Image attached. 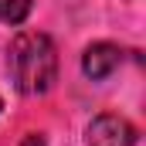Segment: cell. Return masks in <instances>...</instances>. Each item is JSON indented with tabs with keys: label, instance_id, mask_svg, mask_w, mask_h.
Instances as JSON below:
<instances>
[{
	"label": "cell",
	"instance_id": "3",
	"mask_svg": "<svg viewBox=\"0 0 146 146\" xmlns=\"http://www.w3.org/2000/svg\"><path fill=\"white\" fill-rule=\"evenodd\" d=\"M119 65H122V48L112 44V41L88 44L85 54H82V72H85V78H92V82H106Z\"/></svg>",
	"mask_w": 146,
	"mask_h": 146
},
{
	"label": "cell",
	"instance_id": "6",
	"mask_svg": "<svg viewBox=\"0 0 146 146\" xmlns=\"http://www.w3.org/2000/svg\"><path fill=\"white\" fill-rule=\"evenodd\" d=\"M0 109H3V99H0Z\"/></svg>",
	"mask_w": 146,
	"mask_h": 146
},
{
	"label": "cell",
	"instance_id": "2",
	"mask_svg": "<svg viewBox=\"0 0 146 146\" xmlns=\"http://www.w3.org/2000/svg\"><path fill=\"white\" fill-rule=\"evenodd\" d=\"M88 146H136V126L115 112H102L85 129Z\"/></svg>",
	"mask_w": 146,
	"mask_h": 146
},
{
	"label": "cell",
	"instance_id": "5",
	"mask_svg": "<svg viewBox=\"0 0 146 146\" xmlns=\"http://www.w3.org/2000/svg\"><path fill=\"white\" fill-rule=\"evenodd\" d=\"M24 146H44V136H41V133H31V136L24 139Z\"/></svg>",
	"mask_w": 146,
	"mask_h": 146
},
{
	"label": "cell",
	"instance_id": "4",
	"mask_svg": "<svg viewBox=\"0 0 146 146\" xmlns=\"http://www.w3.org/2000/svg\"><path fill=\"white\" fill-rule=\"evenodd\" d=\"M34 0H0V21H7L10 27H21L31 14Z\"/></svg>",
	"mask_w": 146,
	"mask_h": 146
},
{
	"label": "cell",
	"instance_id": "1",
	"mask_svg": "<svg viewBox=\"0 0 146 146\" xmlns=\"http://www.w3.org/2000/svg\"><path fill=\"white\" fill-rule=\"evenodd\" d=\"M7 65L21 95H44L58 78V48L48 34L24 31L14 37L7 51Z\"/></svg>",
	"mask_w": 146,
	"mask_h": 146
}]
</instances>
